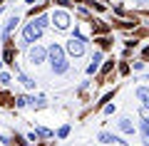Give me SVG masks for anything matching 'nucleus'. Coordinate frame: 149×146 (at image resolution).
Listing matches in <instances>:
<instances>
[{
	"instance_id": "nucleus-2",
	"label": "nucleus",
	"mask_w": 149,
	"mask_h": 146,
	"mask_svg": "<svg viewBox=\"0 0 149 146\" xmlns=\"http://www.w3.org/2000/svg\"><path fill=\"white\" fill-rule=\"evenodd\" d=\"M85 50H87V40H85L82 35L70 37L67 45H65V52H67L70 57H82V55H85Z\"/></svg>"
},
{
	"instance_id": "nucleus-22",
	"label": "nucleus",
	"mask_w": 149,
	"mask_h": 146,
	"mask_svg": "<svg viewBox=\"0 0 149 146\" xmlns=\"http://www.w3.org/2000/svg\"><path fill=\"white\" fill-rule=\"evenodd\" d=\"M0 35H3V27H0Z\"/></svg>"
},
{
	"instance_id": "nucleus-7",
	"label": "nucleus",
	"mask_w": 149,
	"mask_h": 146,
	"mask_svg": "<svg viewBox=\"0 0 149 146\" xmlns=\"http://www.w3.org/2000/svg\"><path fill=\"white\" fill-rule=\"evenodd\" d=\"M17 22H20V17H17V15L8 17V22H5V27H3V32H5V35L10 37V35H13V30H15V27H17Z\"/></svg>"
},
{
	"instance_id": "nucleus-21",
	"label": "nucleus",
	"mask_w": 149,
	"mask_h": 146,
	"mask_svg": "<svg viewBox=\"0 0 149 146\" xmlns=\"http://www.w3.org/2000/svg\"><path fill=\"white\" fill-rule=\"evenodd\" d=\"M137 3H149V0H137Z\"/></svg>"
},
{
	"instance_id": "nucleus-13",
	"label": "nucleus",
	"mask_w": 149,
	"mask_h": 146,
	"mask_svg": "<svg viewBox=\"0 0 149 146\" xmlns=\"http://www.w3.org/2000/svg\"><path fill=\"white\" fill-rule=\"evenodd\" d=\"M32 22H35V25L40 27V30H45V27L50 25V17H47V15H40V17H35V20H32Z\"/></svg>"
},
{
	"instance_id": "nucleus-17",
	"label": "nucleus",
	"mask_w": 149,
	"mask_h": 146,
	"mask_svg": "<svg viewBox=\"0 0 149 146\" xmlns=\"http://www.w3.org/2000/svg\"><path fill=\"white\" fill-rule=\"evenodd\" d=\"M35 134H37V136H45V139H50V136H52V131H47V129H37Z\"/></svg>"
},
{
	"instance_id": "nucleus-11",
	"label": "nucleus",
	"mask_w": 149,
	"mask_h": 146,
	"mask_svg": "<svg viewBox=\"0 0 149 146\" xmlns=\"http://www.w3.org/2000/svg\"><path fill=\"white\" fill-rule=\"evenodd\" d=\"M137 99L142 102V104L149 107V89H147V87H139V89H137Z\"/></svg>"
},
{
	"instance_id": "nucleus-16",
	"label": "nucleus",
	"mask_w": 149,
	"mask_h": 146,
	"mask_svg": "<svg viewBox=\"0 0 149 146\" xmlns=\"http://www.w3.org/2000/svg\"><path fill=\"white\" fill-rule=\"evenodd\" d=\"M139 116H142V121H149V107H147V104L139 109Z\"/></svg>"
},
{
	"instance_id": "nucleus-6",
	"label": "nucleus",
	"mask_w": 149,
	"mask_h": 146,
	"mask_svg": "<svg viewBox=\"0 0 149 146\" xmlns=\"http://www.w3.org/2000/svg\"><path fill=\"white\" fill-rule=\"evenodd\" d=\"M97 139H100L102 144H122V146H129V141H122L119 136L109 134V131H100V134H97Z\"/></svg>"
},
{
	"instance_id": "nucleus-18",
	"label": "nucleus",
	"mask_w": 149,
	"mask_h": 146,
	"mask_svg": "<svg viewBox=\"0 0 149 146\" xmlns=\"http://www.w3.org/2000/svg\"><path fill=\"white\" fill-rule=\"evenodd\" d=\"M0 82H3V84H10V74L3 72V74H0Z\"/></svg>"
},
{
	"instance_id": "nucleus-20",
	"label": "nucleus",
	"mask_w": 149,
	"mask_h": 146,
	"mask_svg": "<svg viewBox=\"0 0 149 146\" xmlns=\"http://www.w3.org/2000/svg\"><path fill=\"white\" fill-rule=\"evenodd\" d=\"M25 3H27V5H35V3H37V0H25Z\"/></svg>"
},
{
	"instance_id": "nucleus-23",
	"label": "nucleus",
	"mask_w": 149,
	"mask_h": 146,
	"mask_svg": "<svg viewBox=\"0 0 149 146\" xmlns=\"http://www.w3.org/2000/svg\"><path fill=\"white\" fill-rule=\"evenodd\" d=\"M0 69H3V62H0Z\"/></svg>"
},
{
	"instance_id": "nucleus-10",
	"label": "nucleus",
	"mask_w": 149,
	"mask_h": 146,
	"mask_svg": "<svg viewBox=\"0 0 149 146\" xmlns=\"http://www.w3.org/2000/svg\"><path fill=\"white\" fill-rule=\"evenodd\" d=\"M15 74H17V82H22L27 89L35 87V79H32V77H27V74H22V72H15Z\"/></svg>"
},
{
	"instance_id": "nucleus-14",
	"label": "nucleus",
	"mask_w": 149,
	"mask_h": 146,
	"mask_svg": "<svg viewBox=\"0 0 149 146\" xmlns=\"http://www.w3.org/2000/svg\"><path fill=\"white\" fill-rule=\"evenodd\" d=\"M15 104L17 107H27V104H32V99H30V97H25V94H17V97H15Z\"/></svg>"
},
{
	"instance_id": "nucleus-19",
	"label": "nucleus",
	"mask_w": 149,
	"mask_h": 146,
	"mask_svg": "<svg viewBox=\"0 0 149 146\" xmlns=\"http://www.w3.org/2000/svg\"><path fill=\"white\" fill-rule=\"evenodd\" d=\"M55 3H60V5H70V3H67V0H55Z\"/></svg>"
},
{
	"instance_id": "nucleus-15",
	"label": "nucleus",
	"mask_w": 149,
	"mask_h": 146,
	"mask_svg": "<svg viewBox=\"0 0 149 146\" xmlns=\"http://www.w3.org/2000/svg\"><path fill=\"white\" fill-rule=\"evenodd\" d=\"M67 136H70V124H65L57 129V139H67Z\"/></svg>"
},
{
	"instance_id": "nucleus-8",
	"label": "nucleus",
	"mask_w": 149,
	"mask_h": 146,
	"mask_svg": "<svg viewBox=\"0 0 149 146\" xmlns=\"http://www.w3.org/2000/svg\"><path fill=\"white\" fill-rule=\"evenodd\" d=\"M119 131H124V134H134V124H132V119L122 116V119H119Z\"/></svg>"
},
{
	"instance_id": "nucleus-12",
	"label": "nucleus",
	"mask_w": 149,
	"mask_h": 146,
	"mask_svg": "<svg viewBox=\"0 0 149 146\" xmlns=\"http://www.w3.org/2000/svg\"><path fill=\"white\" fill-rule=\"evenodd\" d=\"M139 131H142V141H144V146H149V121H142V124H139Z\"/></svg>"
},
{
	"instance_id": "nucleus-4",
	"label": "nucleus",
	"mask_w": 149,
	"mask_h": 146,
	"mask_svg": "<svg viewBox=\"0 0 149 146\" xmlns=\"http://www.w3.org/2000/svg\"><path fill=\"white\" fill-rule=\"evenodd\" d=\"M27 60H30V64H42L45 60H47V47L30 45V47H27Z\"/></svg>"
},
{
	"instance_id": "nucleus-1",
	"label": "nucleus",
	"mask_w": 149,
	"mask_h": 146,
	"mask_svg": "<svg viewBox=\"0 0 149 146\" xmlns=\"http://www.w3.org/2000/svg\"><path fill=\"white\" fill-rule=\"evenodd\" d=\"M47 60H50V67H52V74H65L70 69V62H67V57H65V50L57 42H52V45L47 47Z\"/></svg>"
},
{
	"instance_id": "nucleus-3",
	"label": "nucleus",
	"mask_w": 149,
	"mask_h": 146,
	"mask_svg": "<svg viewBox=\"0 0 149 146\" xmlns=\"http://www.w3.org/2000/svg\"><path fill=\"white\" fill-rule=\"evenodd\" d=\"M40 35H42V30L35 25V22H27L25 27H22V47H30V45H37V40H40Z\"/></svg>"
},
{
	"instance_id": "nucleus-5",
	"label": "nucleus",
	"mask_w": 149,
	"mask_h": 146,
	"mask_svg": "<svg viewBox=\"0 0 149 146\" xmlns=\"http://www.w3.org/2000/svg\"><path fill=\"white\" fill-rule=\"evenodd\" d=\"M50 22L55 25V30H70V12L67 10H55L52 17H50Z\"/></svg>"
},
{
	"instance_id": "nucleus-9",
	"label": "nucleus",
	"mask_w": 149,
	"mask_h": 146,
	"mask_svg": "<svg viewBox=\"0 0 149 146\" xmlns=\"http://www.w3.org/2000/svg\"><path fill=\"white\" fill-rule=\"evenodd\" d=\"M100 62H102V52H95V57H92V64L87 67V74H95L97 69H100Z\"/></svg>"
}]
</instances>
